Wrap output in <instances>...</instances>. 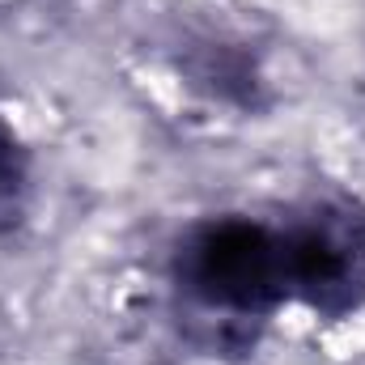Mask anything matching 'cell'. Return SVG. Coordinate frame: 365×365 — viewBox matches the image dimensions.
I'll return each instance as SVG.
<instances>
[{
  "mask_svg": "<svg viewBox=\"0 0 365 365\" xmlns=\"http://www.w3.org/2000/svg\"><path fill=\"white\" fill-rule=\"evenodd\" d=\"M175 284L204 314L268 319L289 302L280 225L212 217L191 225L175 251Z\"/></svg>",
  "mask_w": 365,
  "mask_h": 365,
  "instance_id": "obj_1",
  "label": "cell"
},
{
  "mask_svg": "<svg viewBox=\"0 0 365 365\" xmlns=\"http://www.w3.org/2000/svg\"><path fill=\"white\" fill-rule=\"evenodd\" d=\"M289 302L319 319H349L365 306V208L353 195H314L284 225Z\"/></svg>",
  "mask_w": 365,
  "mask_h": 365,
  "instance_id": "obj_2",
  "label": "cell"
},
{
  "mask_svg": "<svg viewBox=\"0 0 365 365\" xmlns=\"http://www.w3.org/2000/svg\"><path fill=\"white\" fill-rule=\"evenodd\" d=\"M26 187V149L17 140V132L0 119V212H9L17 204Z\"/></svg>",
  "mask_w": 365,
  "mask_h": 365,
  "instance_id": "obj_3",
  "label": "cell"
}]
</instances>
